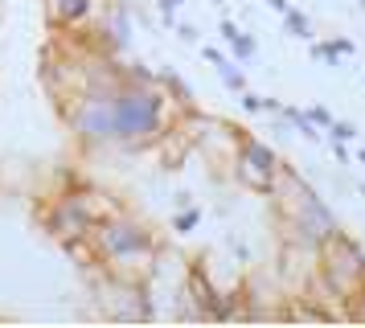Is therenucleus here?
Listing matches in <instances>:
<instances>
[{
  "label": "nucleus",
  "mask_w": 365,
  "mask_h": 328,
  "mask_svg": "<svg viewBox=\"0 0 365 328\" xmlns=\"http://www.w3.org/2000/svg\"><path fill=\"white\" fill-rule=\"evenodd\" d=\"M86 238L95 242L107 275L132 279V283H152L156 262H160V246H156L152 230L144 226L140 217H132L128 210H119V213H111V217L95 222Z\"/></svg>",
  "instance_id": "f257e3e1"
},
{
  "label": "nucleus",
  "mask_w": 365,
  "mask_h": 328,
  "mask_svg": "<svg viewBox=\"0 0 365 328\" xmlns=\"http://www.w3.org/2000/svg\"><path fill=\"white\" fill-rule=\"evenodd\" d=\"M181 107L160 91V86H135L119 82L115 91V148L123 152H144L160 140L168 123H177Z\"/></svg>",
  "instance_id": "f03ea898"
},
{
  "label": "nucleus",
  "mask_w": 365,
  "mask_h": 328,
  "mask_svg": "<svg viewBox=\"0 0 365 328\" xmlns=\"http://www.w3.org/2000/svg\"><path fill=\"white\" fill-rule=\"evenodd\" d=\"M115 91L119 82H95L62 103V115L83 148H115Z\"/></svg>",
  "instance_id": "7ed1b4c3"
},
{
  "label": "nucleus",
  "mask_w": 365,
  "mask_h": 328,
  "mask_svg": "<svg viewBox=\"0 0 365 328\" xmlns=\"http://www.w3.org/2000/svg\"><path fill=\"white\" fill-rule=\"evenodd\" d=\"M316 259H320V275L329 279V287L341 299H349L365 283V250L349 238L345 230H336L332 238H324L316 246Z\"/></svg>",
  "instance_id": "20e7f679"
},
{
  "label": "nucleus",
  "mask_w": 365,
  "mask_h": 328,
  "mask_svg": "<svg viewBox=\"0 0 365 328\" xmlns=\"http://www.w3.org/2000/svg\"><path fill=\"white\" fill-rule=\"evenodd\" d=\"M86 279L95 283V299L107 320H152V295L148 283H132V279H115L103 267L86 271Z\"/></svg>",
  "instance_id": "39448f33"
},
{
  "label": "nucleus",
  "mask_w": 365,
  "mask_h": 328,
  "mask_svg": "<svg viewBox=\"0 0 365 328\" xmlns=\"http://www.w3.org/2000/svg\"><path fill=\"white\" fill-rule=\"evenodd\" d=\"M279 156H275V148L263 144L259 135H250V131H242V140H238V148H234V160H230V173L234 180L242 185V189H250V193H271V185H275V173H279Z\"/></svg>",
  "instance_id": "423d86ee"
},
{
  "label": "nucleus",
  "mask_w": 365,
  "mask_h": 328,
  "mask_svg": "<svg viewBox=\"0 0 365 328\" xmlns=\"http://www.w3.org/2000/svg\"><path fill=\"white\" fill-rule=\"evenodd\" d=\"M283 230H287V238H292V242L320 246L324 238H332V234L341 230V222H336V213H332L329 205L312 193L304 205H296V210L283 217Z\"/></svg>",
  "instance_id": "0eeeda50"
},
{
  "label": "nucleus",
  "mask_w": 365,
  "mask_h": 328,
  "mask_svg": "<svg viewBox=\"0 0 365 328\" xmlns=\"http://www.w3.org/2000/svg\"><path fill=\"white\" fill-rule=\"evenodd\" d=\"M41 226L50 230L58 242H74V238H86V234H91V217H86L83 205L70 193H58L50 205L41 210Z\"/></svg>",
  "instance_id": "6e6552de"
},
{
  "label": "nucleus",
  "mask_w": 365,
  "mask_h": 328,
  "mask_svg": "<svg viewBox=\"0 0 365 328\" xmlns=\"http://www.w3.org/2000/svg\"><path fill=\"white\" fill-rule=\"evenodd\" d=\"M91 4L95 0H41L50 29H78L86 16H91Z\"/></svg>",
  "instance_id": "1a4fd4ad"
},
{
  "label": "nucleus",
  "mask_w": 365,
  "mask_h": 328,
  "mask_svg": "<svg viewBox=\"0 0 365 328\" xmlns=\"http://www.w3.org/2000/svg\"><path fill=\"white\" fill-rule=\"evenodd\" d=\"M78 205H83V213L91 217V226L95 222H103V217H111V213H119L123 205H119L111 193H103V189H95V185H74V189H66Z\"/></svg>",
  "instance_id": "9d476101"
},
{
  "label": "nucleus",
  "mask_w": 365,
  "mask_h": 328,
  "mask_svg": "<svg viewBox=\"0 0 365 328\" xmlns=\"http://www.w3.org/2000/svg\"><path fill=\"white\" fill-rule=\"evenodd\" d=\"M279 115L299 131V135H304V140H308V144H316V140H320V128H316L312 119H308V111H299V107H287V103H279Z\"/></svg>",
  "instance_id": "9b49d317"
},
{
  "label": "nucleus",
  "mask_w": 365,
  "mask_h": 328,
  "mask_svg": "<svg viewBox=\"0 0 365 328\" xmlns=\"http://www.w3.org/2000/svg\"><path fill=\"white\" fill-rule=\"evenodd\" d=\"M283 25H287L292 37H312V21H308V13H299V9H287L283 13Z\"/></svg>",
  "instance_id": "f8f14e48"
},
{
  "label": "nucleus",
  "mask_w": 365,
  "mask_h": 328,
  "mask_svg": "<svg viewBox=\"0 0 365 328\" xmlns=\"http://www.w3.org/2000/svg\"><path fill=\"white\" fill-rule=\"evenodd\" d=\"M217 78L226 82L230 91H238V95L247 91V78H242V70H238V66H234L230 58H226V62H217Z\"/></svg>",
  "instance_id": "ddd939ff"
},
{
  "label": "nucleus",
  "mask_w": 365,
  "mask_h": 328,
  "mask_svg": "<svg viewBox=\"0 0 365 328\" xmlns=\"http://www.w3.org/2000/svg\"><path fill=\"white\" fill-rule=\"evenodd\" d=\"M201 226V210H193V205H181V213L173 217V230L177 234H189V230H197Z\"/></svg>",
  "instance_id": "4468645a"
},
{
  "label": "nucleus",
  "mask_w": 365,
  "mask_h": 328,
  "mask_svg": "<svg viewBox=\"0 0 365 328\" xmlns=\"http://www.w3.org/2000/svg\"><path fill=\"white\" fill-rule=\"evenodd\" d=\"M226 46L234 49V58H238V62H247V58H255V37H250V33H238V37H234V41H226Z\"/></svg>",
  "instance_id": "2eb2a0df"
},
{
  "label": "nucleus",
  "mask_w": 365,
  "mask_h": 328,
  "mask_svg": "<svg viewBox=\"0 0 365 328\" xmlns=\"http://www.w3.org/2000/svg\"><path fill=\"white\" fill-rule=\"evenodd\" d=\"M345 320H365V283L345 299Z\"/></svg>",
  "instance_id": "dca6fc26"
},
{
  "label": "nucleus",
  "mask_w": 365,
  "mask_h": 328,
  "mask_svg": "<svg viewBox=\"0 0 365 328\" xmlns=\"http://www.w3.org/2000/svg\"><path fill=\"white\" fill-rule=\"evenodd\" d=\"M329 135H332V140H341V144H353V140H357L361 131L353 128L349 119H332V123H329Z\"/></svg>",
  "instance_id": "f3484780"
},
{
  "label": "nucleus",
  "mask_w": 365,
  "mask_h": 328,
  "mask_svg": "<svg viewBox=\"0 0 365 328\" xmlns=\"http://www.w3.org/2000/svg\"><path fill=\"white\" fill-rule=\"evenodd\" d=\"M185 0H156V9H160V21H165V29L177 25V9H181Z\"/></svg>",
  "instance_id": "a211bd4d"
},
{
  "label": "nucleus",
  "mask_w": 365,
  "mask_h": 328,
  "mask_svg": "<svg viewBox=\"0 0 365 328\" xmlns=\"http://www.w3.org/2000/svg\"><path fill=\"white\" fill-rule=\"evenodd\" d=\"M308 119H312L320 131H329V123H332V111L329 107H308Z\"/></svg>",
  "instance_id": "6ab92c4d"
},
{
  "label": "nucleus",
  "mask_w": 365,
  "mask_h": 328,
  "mask_svg": "<svg viewBox=\"0 0 365 328\" xmlns=\"http://www.w3.org/2000/svg\"><path fill=\"white\" fill-rule=\"evenodd\" d=\"M173 29H177V37H181L185 46H197V29H193V25H185V21H177Z\"/></svg>",
  "instance_id": "aec40b11"
},
{
  "label": "nucleus",
  "mask_w": 365,
  "mask_h": 328,
  "mask_svg": "<svg viewBox=\"0 0 365 328\" xmlns=\"http://www.w3.org/2000/svg\"><path fill=\"white\" fill-rule=\"evenodd\" d=\"M329 49L332 53H341V58H353V41H349V37H332Z\"/></svg>",
  "instance_id": "412c9836"
},
{
  "label": "nucleus",
  "mask_w": 365,
  "mask_h": 328,
  "mask_svg": "<svg viewBox=\"0 0 365 328\" xmlns=\"http://www.w3.org/2000/svg\"><path fill=\"white\" fill-rule=\"evenodd\" d=\"M242 107H247L250 115H259V111H263V98L255 95V91H242Z\"/></svg>",
  "instance_id": "4be33fe9"
},
{
  "label": "nucleus",
  "mask_w": 365,
  "mask_h": 328,
  "mask_svg": "<svg viewBox=\"0 0 365 328\" xmlns=\"http://www.w3.org/2000/svg\"><path fill=\"white\" fill-rule=\"evenodd\" d=\"M238 33H242V29H238V25H234L230 16H226V21H222V29H217V37H222V41H234Z\"/></svg>",
  "instance_id": "5701e85b"
},
{
  "label": "nucleus",
  "mask_w": 365,
  "mask_h": 328,
  "mask_svg": "<svg viewBox=\"0 0 365 328\" xmlns=\"http://www.w3.org/2000/svg\"><path fill=\"white\" fill-rule=\"evenodd\" d=\"M201 53H205V58H210V62H226V53H222V49H217V46H205V49H201Z\"/></svg>",
  "instance_id": "b1692460"
},
{
  "label": "nucleus",
  "mask_w": 365,
  "mask_h": 328,
  "mask_svg": "<svg viewBox=\"0 0 365 328\" xmlns=\"http://www.w3.org/2000/svg\"><path fill=\"white\" fill-rule=\"evenodd\" d=\"M332 156H336V160L345 164V160H349V148L341 144V140H332Z\"/></svg>",
  "instance_id": "393cba45"
},
{
  "label": "nucleus",
  "mask_w": 365,
  "mask_h": 328,
  "mask_svg": "<svg viewBox=\"0 0 365 328\" xmlns=\"http://www.w3.org/2000/svg\"><path fill=\"white\" fill-rule=\"evenodd\" d=\"M234 246V255H238V262H250V250H247V242H230Z\"/></svg>",
  "instance_id": "a878e982"
},
{
  "label": "nucleus",
  "mask_w": 365,
  "mask_h": 328,
  "mask_svg": "<svg viewBox=\"0 0 365 328\" xmlns=\"http://www.w3.org/2000/svg\"><path fill=\"white\" fill-rule=\"evenodd\" d=\"M267 4H271V9H275V13H287V9H292V4H287V0H267Z\"/></svg>",
  "instance_id": "bb28decb"
},
{
  "label": "nucleus",
  "mask_w": 365,
  "mask_h": 328,
  "mask_svg": "<svg viewBox=\"0 0 365 328\" xmlns=\"http://www.w3.org/2000/svg\"><path fill=\"white\" fill-rule=\"evenodd\" d=\"M357 160H361V164H365V148H357Z\"/></svg>",
  "instance_id": "cd10ccee"
},
{
  "label": "nucleus",
  "mask_w": 365,
  "mask_h": 328,
  "mask_svg": "<svg viewBox=\"0 0 365 328\" xmlns=\"http://www.w3.org/2000/svg\"><path fill=\"white\" fill-rule=\"evenodd\" d=\"M357 197H361V201H365V185H357Z\"/></svg>",
  "instance_id": "c85d7f7f"
},
{
  "label": "nucleus",
  "mask_w": 365,
  "mask_h": 328,
  "mask_svg": "<svg viewBox=\"0 0 365 328\" xmlns=\"http://www.w3.org/2000/svg\"><path fill=\"white\" fill-rule=\"evenodd\" d=\"M214 4H222V0H214Z\"/></svg>",
  "instance_id": "c756f323"
}]
</instances>
